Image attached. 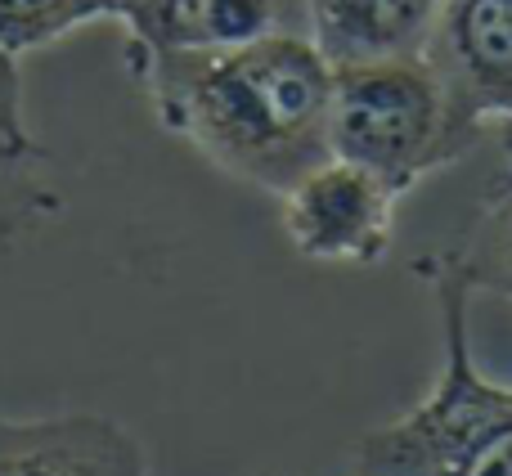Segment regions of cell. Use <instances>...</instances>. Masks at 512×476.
Returning a JSON list of instances; mask_svg holds the SVG:
<instances>
[{
    "label": "cell",
    "instance_id": "obj_2",
    "mask_svg": "<svg viewBox=\"0 0 512 476\" xmlns=\"http://www.w3.org/2000/svg\"><path fill=\"white\" fill-rule=\"evenodd\" d=\"M418 274L432 283L441 310L445 360L414 409L364 432L355 450L360 476H512V387H499L472 360V288L441 261L423 256Z\"/></svg>",
    "mask_w": 512,
    "mask_h": 476
},
{
    "label": "cell",
    "instance_id": "obj_3",
    "mask_svg": "<svg viewBox=\"0 0 512 476\" xmlns=\"http://www.w3.org/2000/svg\"><path fill=\"white\" fill-rule=\"evenodd\" d=\"M481 131L459 122L423 59L333 68L328 153L378 176L391 194L414 189L445 162H459Z\"/></svg>",
    "mask_w": 512,
    "mask_h": 476
},
{
    "label": "cell",
    "instance_id": "obj_10",
    "mask_svg": "<svg viewBox=\"0 0 512 476\" xmlns=\"http://www.w3.org/2000/svg\"><path fill=\"white\" fill-rule=\"evenodd\" d=\"M90 18H99V0H0V50L18 59Z\"/></svg>",
    "mask_w": 512,
    "mask_h": 476
},
{
    "label": "cell",
    "instance_id": "obj_11",
    "mask_svg": "<svg viewBox=\"0 0 512 476\" xmlns=\"http://www.w3.org/2000/svg\"><path fill=\"white\" fill-rule=\"evenodd\" d=\"M36 162H41V149L23 153L0 140V243H9L18 234H32L59 207V198L41 180Z\"/></svg>",
    "mask_w": 512,
    "mask_h": 476
},
{
    "label": "cell",
    "instance_id": "obj_9",
    "mask_svg": "<svg viewBox=\"0 0 512 476\" xmlns=\"http://www.w3.org/2000/svg\"><path fill=\"white\" fill-rule=\"evenodd\" d=\"M441 261L472 292H495V297L512 301V149H508V171L499 176L495 194L486 198L477 225L450 252H441Z\"/></svg>",
    "mask_w": 512,
    "mask_h": 476
},
{
    "label": "cell",
    "instance_id": "obj_4",
    "mask_svg": "<svg viewBox=\"0 0 512 476\" xmlns=\"http://www.w3.org/2000/svg\"><path fill=\"white\" fill-rule=\"evenodd\" d=\"M423 63L463 126H499L512 149V0H441Z\"/></svg>",
    "mask_w": 512,
    "mask_h": 476
},
{
    "label": "cell",
    "instance_id": "obj_13",
    "mask_svg": "<svg viewBox=\"0 0 512 476\" xmlns=\"http://www.w3.org/2000/svg\"><path fill=\"white\" fill-rule=\"evenodd\" d=\"M153 0H99V18H117V23L131 32L144 14H149Z\"/></svg>",
    "mask_w": 512,
    "mask_h": 476
},
{
    "label": "cell",
    "instance_id": "obj_8",
    "mask_svg": "<svg viewBox=\"0 0 512 476\" xmlns=\"http://www.w3.org/2000/svg\"><path fill=\"white\" fill-rule=\"evenodd\" d=\"M441 0H306L310 41L328 68L423 59Z\"/></svg>",
    "mask_w": 512,
    "mask_h": 476
},
{
    "label": "cell",
    "instance_id": "obj_5",
    "mask_svg": "<svg viewBox=\"0 0 512 476\" xmlns=\"http://www.w3.org/2000/svg\"><path fill=\"white\" fill-rule=\"evenodd\" d=\"M396 198L378 176L328 158L283 194V230L310 261L378 265L391 247Z\"/></svg>",
    "mask_w": 512,
    "mask_h": 476
},
{
    "label": "cell",
    "instance_id": "obj_1",
    "mask_svg": "<svg viewBox=\"0 0 512 476\" xmlns=\"http://www.w3.org/2000/svg\"><path fill=\"white\" fill-rule=\"evenodd\" d=\"M153 113L207 162L265 194H288L328 162L333 68L310 36H265L230 50L135 54Z\"/></svg>",
    "mask_w": 512,
    "mask_h": 476
},
{
    "label": "cell",
    "instance_id": "obj_12",
    "mask_svg": "<svg viewBox=\"0 0 512 476\" xmlns=\"http://www.w3.org/2000/svg\"><path fill=\"white\" fill-rule=\"evenodd\" d=\"M0 140L23 153H36V140L23 117V77H18V59L9 50H0Z\"/></svg>",
    "mask_w": 512,
    "mask_h": 476
},
{
    "label": "cell",
    "instance_id": "obj_6",
    "mask_svg": "<svg viewBox=\"0 0 512 476\" xmlns=\"http://www.w3.org/2000/svg\"><path fill=\"white\" fill-rule=\"evenodd\" d=\"M0 476H149V459L104 414L0 418Z\"/></svg>",
    "mask_w": 512,
    "mask_h": 476
},
{
    "label": "cell",
    "instance_id": "obj_7",
    "mask_svg": "<svg viewBox=\"0 0 512 476\" xmlns=\"http://www.w3.org/2000/svg\"><path fill=\"white\" fill-rule=\"evenodd\" d=\"M265 36H310L306 0H153L131 27V54L230 50Z\"/></svg>",
    "mask_w": 512,
    "mask_h": 476
}]
</instances>
